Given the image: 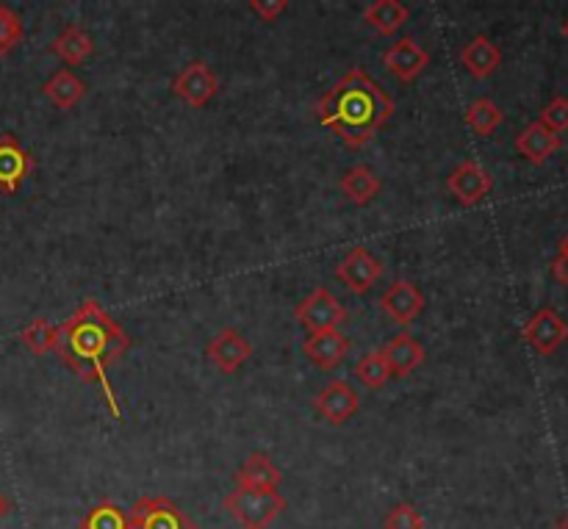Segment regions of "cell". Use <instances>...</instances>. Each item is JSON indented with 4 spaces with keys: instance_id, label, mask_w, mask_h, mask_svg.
Here are the masks:
<instances>
[{
    "instance_id": "1",
    "label": "cell",
    "mask_w": 568,
    "mask_h": 529,
    "mask_svg": "<svg viewBox=\"0 0 568 529\" xmlns=\"http://www.w3.org/2000/svg\"><path fill=\"white\" fill-rule=\"evenodd\" d=\"M128 347H131V336L94 299L78 305L75 314L61 322L55 333L53 353L83 383H98L103 388L105 405L116 421L122 419V408L109 383V369L128 353Z\"/></svg>"
},
{
    "instance_id": "2",
    "label": "cell",
    "mask_w": 568,
    "mask_h": 529,
    "mask_svg": "<svg viewBox=\"0 0 568 529\" xmlns=\"http://www.w3.org/2000/svg\"><path fill=\"white\" fill-rule=\"evenodd\" d=\"M314 114L347 147L361 150L392 120L394 100L375 78L353 67L316 100Z\"/></svg>"
},
{
    "instance_id": "3",
    "label": "cell",
    "mask_w": 568,
    "mask_h": 529,
    "mask_svg": "<svg viewBox=\"0 0 568 529\" xmlns=\"http://www.w3.org/2000/svg\"><path fill=\"white\" fill-rule=\"evenodd\" d=\"M286 508L288 502L277 491H250V488H236V491H231L225 497V510L244 529H266Z\"/></svg>"
},
{
    "instance_id": "4",
    "label": "cell",
    "mask_w": 568,
    "mask_h": 529,
    "mask_svg": "<svg viewBox=\"0 0 568 529\" xmlns=\"http://www.w3.org/2000/svg\"><path fill=\"white\" fill-rule=\"evenodd\" d=\"M131 529H200L170 497H144L128 513Z\"/></svg>"
},
{
    "instance_id": "5",
    "label": "cell",
    "mask_w": 568,
    "mask_h": 529,
    "mask_svg": "<svg viewBox=\"0 0 568 529\" xmlns=\"http://www.w3.org/2000/svg\"><path fill=\"white\" fill-rule=\"evenodd\" d=\"M294 316H297V322L308 333H320V330H338V325L347 319V311H344V305L338 303L336 294L320 286L297 305Z\"/></svg>"
},
{
    "instance_id": "6",
    "label": "cell",
    "mask_w": 568,
    "mask_h": 529,
    "mask_svg": "<svg viewBox=\"0 0 568 529\" xmlns=\"http://www.w3.org/2000/svg\"><path fill=\"white\" fill-rule=\"evenodd\" d=\"M172 92L183 100L192 109H203L211 103L216 92H220V78L211 72V67L205 61H192L189 67H183L181 72L172 81Z\"/></svg>"
},
{
    "instance_id": "7",
    "label": "cell",
    "mask_w": 568,
    "mask_h": 529,
    "mask_svg": "<svg viewBox=\"0 0 568 529\" xmlns=\"http://www.w3.org/2000/svg\"><path fill=\"white\" fill-rule=\"evenodd\" d=\"M383 269H386V266H383V261L377 258V255H372L369 250L364 247H355L349 250L347 258L336 266V277L349 288V292L361 297V294H366L377 281H381Z\"/></svg>"
},
{
    "instance_id": "8",
    "label": "cell",
    "mask_w": 568,
    "mask_h": 529,
    "mask_svg": "<svg viewBox=\"0 0 568 529\" xmlns=\"http://www.w3.org/2000/svg\"><path fill=\"white\" fill-rule=\"evenodd\" d=\"M314 410L322 419L331 421V425H347V421L361 410V397L349 383L333 380L316 394Z\"/></svg>"
},
{
    "instance_id": "9",
    "label": "cell",
    "mask_w": 568,
    "mask_h": 529,
    "mask_svg": "<svg viewBox=\"0 0 568 529\" xmlns=\"http://www.w3.org/2000/svg\"><path fill=\"white\" fill-rule=\"evenodd\" d=\"M447 189L460 205H477L483 197H488L494 189L491 172L486 170L477 161H464L453 170V175L447 177Z\"/></svg>"
},
{
    "instance_id": "10",
    "label": "cell",
    "mask_w": 568,
    "mask_h": 529,
    "mask_svg": "<svg viewBox=\"0 0 568 529\" xmlns=\"http://www.w3.org/2000/svg\"><path fill=\"white\" fill-rule=\"evenodd\" d=\"M425 305H427L425 294H422L419 288H416V283L410 281H394L392 286L386 288V294L381 297L383 314L403 327H408L410 322L419 319Z\"/></svg>"
},
{
    "instance_id": "11",
    "label": "cell",
    "mask_w": 568,
    "mask_h": 529,
    "mask_svg": "<svg viewBox=\"0 0 568 529\" xmlns=\"http://www.w3.org/2000/svg\"><path fill=\"white\" fill-rule=\"evenodd\" d=\"M205 355H209V360L222 372V375H236V372L250 360L253 347H250V342L242 333L233 330V327H225V330H220L211 338Z\"/></svg>"
},
{
    "instance_id": "12",
    "label": "cell",
    "mask_w": 568,
    "mask_h": 529,
    "mask_svg": "<svg viewBox=\"0 0 568 529\" xmlns=\"http://www.w3.org/2000/svg\"><path fill=\"white\" fill-rule=\"evenodd\" d=\"M33 155L11 133L0 136V192L17 194L22 181L33 172Z\"/></svg>"
},
{
    "instance_id": "13",
    "label": "cell",
    "mask_w": 568,
    "mask_h": 529,
    "mask_svg": "<svg viewBox=\"0 0 568 529\" xmlns=\"http://www.w3.org/2000/svg\"><path fill=\"white\" fill-rule=\"evenodd\" d=\"M566 338L568 325L555 308H541L525 325V342L530 344L538 355H552L555 349H560V344H566Z\"/></svg>"
},
{
    "instance_id": "14",
    "label": "cell",
    "mask_w": 568,
    "mask_h": 529,
    "mask_svg": "<svg viewBox=\"0 0 568 529\" xmlns=\"http://www.w3.org/2000/svg\"><path fill=\"white\" fill-rule=\"evenodd\" d=\"M383 64H386L399 81L410 83L427 70V64H430V53H427L416 39L403 37L399 42H394L392 48L383 53Z\"/></svg>"
},
{
    "instance_id": "15",
    "label": "cell",
    "mask_w": 568,
    "mask_h": 529,
    "mask_svg": "<svg viewBox=\"0 0 568 529\" xmlns=\"http://www.w3.org/2000/svg\"><path fill=\"white\" fill-rule=\"evenodd\" d=\"M560 144H564L560 142V133L549 131L541 120L530 122V125L516 136V150L536 166L547 164V161L558 153Z\"/></svg>"
},
{
    "instance_id": "16",
    "label": "cell",
    "mask_w": 568,
    "mask_h": 529,
    "mask_svg": "<svg viewBox=\"0 0 568 529\" xmlns=\"http://www.w3.org/2000/svg\"><path fill=\"white\" fill-rule=\"evenodd\" d=\"M303 353L308 355L311 364L331 372L347 358L349 342L338 330H320V333H311L308 342L303 344Z\"/></svg>"
},
{
    "instance_id": "17",
    "label": "cell",
    "mask_w": 568,
    "mask_h": 529,
    "mask_svg": "<svg viewBox=\"0 0 568 529\" xmlns=\"http://www.w3.org/2000/svg\"><path fill=\"white\" fill-rule=\"evenodd\" d=\"M281 482V469L272 464V458L266 452H253L244 460L242 469L236 471V486L250 488V491H277Z\"/></svg>"
},
{
    "instance_id": "18",
    "label": "cell",
    "mask_w": 568,
    "mask_h": 529,
    "mask_svg": "<svg viewBox=\"0 0 568 529\" xmlns=\"http://www.w3.org/2000/svg\"><path fill=\"white\" fill-rule=\"evenodd\" d=\"M460 64L466 67L471 78L483 81V78H491L494 72L503 64V53H499L497 44L488 37H475L464 50H460Z\"/></svg>"
},
{
    "instance_id": "19",
    "label": "cell",
    "mask_w": 568,
    "mask_h": 529,
    "mask_svg": "<svg viewBox=\"0 0 568 529\" xmlns=\"http://www.w3.org/2000/svg\"><path fill=\"white\" fill-rule=\"evenodd\" d=\"M383 355H386L388 366H392V372L397 377H408L410 372L419 369L427 358L425 347H422L414 336H408V333H399L397 338H392V342L383 347Z\"/></svg>"
},
{
    "instance_id": "20",
    "label": "cell",
    "mask_w": 568,
    "mask_h": 529,
    "mask_svg": "<svg viewBox=\"0 0 568 529\" xmlns=\"http://www.w3.org/2000/svg\"><path fill=\"white\" fill-rule=\"evenodd\" d=\"M42 92H44V98H48L50 103H53L55 109H61V111L75 109V105L81 103L83 98H87V87H83L81 78L72 75L70 70L53 72V75L44 81Z\"/></svg>"
},
{
    "instance_id": "21",
    "label": "cell",
    "mask_w": 568,
    "mask_h": 529,
    "mask_svg": "<svg viewBox=\"0 0 568 529\" xmlns=\"http://www.w3.org/2000/svg\"><path fill=\"white\" fill-rule=\"evenodd\" d=\"M408 17L410 11L403 0H372L369 9L364 11L366 26H372L377 33H383V37L397 33L399 28L408 22Z\"/></svg>"
},
{
    "instance_id": "22",
    "label": "cell",
    "mask_w": 568,
    "mask_h": 529,
    "mask_svg": "<svg viewBox=\"0 0 568 529\" xmlns=\"http://www.w3.org/2000/svg\"><path fill=\"white\" fill-rule=\"evenodd\" d=\"M381 189L383 181L377 177V172H372L369 166L364 164L353 166V170L344 172L342 177V192L353 205H369L372 200L381 194Z\"/></svg>"
},
{
    "instance_id": "23",
    "label": "cell",
    "mask_w": 568,
    "mask_h": 529,
    "mask_svg": "<svg viewBox=\"0 0 568 529\" xmlns=\"http://www.w3.org/2000/svg\"><path fill=\"white\" fill-rule=\"evenodd\" d=\"M53 53L59 55L61 61H67L70 67L83 64V61L94 53V39L89 37L81 26H67L64 31L55 37Z\"/></svg>"
},
{
    "instance_id": "24",
    "label": "cell",
    "mask_w": 568,
    "mask_h": 529,
    "mask_svg": "<svg viewBox=\"0 0 568 529\" xmlns=\"http://www.w3.org/2000/svg\"><path fill=\"white\" fill-rule=\"evenodd\" d=\"M355 377H358L361 386H366L369 391H381V388L392 380L394 372L392 366H388L383 349H372L369 355H364V358L358 360V366H355Z\"/></svg>"
},
{
    "instance_id": "25",
    "label": "cell",
    "mask_w": 568,
    "mask_h": 529,
    "mask_svg": "<svg viewBox=\"0 0 568 529\" xmlns=\"http://www.w3.org/2000/svg\"><path fill=\"white\" fill-rule=\"evenodd\" d=\"M466 125L477 133V136H491L499 125H503L505 114L491 98H480L466 109Z\"/></svg>"
},
{
    "instance_id": "26",
    "label": "cell",
    "mask_w": 568,
    "mask_h": 529,
    "mask_svg": "<svg viewBox=\"0 0 568 529\" xmlns=\"http://www.w3.org/2000/svg\"><path fill=\"white\" fill-rule=\"evenodd\" d=\"M78 529H131L128 513L114 502H100L81 519Z\"/></svg>"
},
{
    "instance_id": "27",
    "label": "cell",
    "mask_w": 568,
    "mask_h": 529,
    "mask_svg": "<svg viewBox=\"0 0 568 529\" xmlns=\"http://www.w3.org/2000/svg\"><path fill=\"white\" fill-rule=\"evenodd\" d=\"M55 333H59V327L50 325L48 319H33L31 325L20 333V342L28 353L44 355V353H53Z\"/></svg>"
},
{
    "instance_id": "28",
    "label": "cell",
    "mask_w": 568,
    "mask_h": 529,
    "mask_svg": "<svg viewBox=\"0 0 568 529\" xmlns=\"http://www.w3.org/2000/svg\"><path fill=\"white\" fill-rule=\"evenodd\" d=\"M22 37H26V31H22L20 14L0 3V59H6L22 42Z\"/></svg>"
},
{
    "instance_id": "29",
    "label": "cell",
    "mask_w": 568,
    "mask_h": 529,
    "mask_svg": "<svg viewBox=\"0 0 568 529\" xmlns=\"http://www.w3.org/2000/svg\"><path fill=\"white\" fill-rule=\"evenodd\" d=\"M383 529H425V519L410 502H399L386 513Z\"/></svg>"
},
{
    "instance_id": "30",
    "label": "cell",
    "mask_w": 568,
    "mask_h": 529,
    "mask_svg": "<svg viewBox=\"0 0 568 529\" xmlns=\"http://www.w3.org/2000/svg\"><path fill=\"white\" fill-rule=\"evenodd\" d=\"M541 122L555 133L568 131V100L566 98H555L547 109L541 111Z\"/></svg>"
},
{
    "instance_id": "31",
    "label": "cell",
    "mask_w": 568,
    "mask_h": 529,
    "mask_svg": "<svg viewBox=\"0 0 568 529\" xmlns=\"http://www.w3.org/2000/svg\"><path fill=\"white\" fill-rule=\"evenodd\" d=\"M288 0H250V9L261 17L264 22H275L277 17L286 11Z\"/></svg>"
},
{
    "instance_id": "32",
    "label": "cell",
    "mask_w": 568,
    "mask_h": 529,
    "mask_svg": "<svg viewBox=\"0 0 568 529\" xmlns=\"http://www.w3.org/2000/svg\"><path fill=\"white\" fill-rule=\"evenodd\" d=\"M552 275L555 281L568 286V253H558V258L552 261Z\"/></svg>"
},
{
    "instance_id": "33",
    "label": "cell",
    "mask_w": 568,
    "mask_h": 529,
    "mask_svg": "<svg viewBox=\"0 0 568 529\" xmlns=\"http://www.w3.org/2000/svg\"><path fill=\"white\" fill-rule=\"evenodd\" d=\"M9 513H11V499L0 491V521H3Z\"/></svg>"
},
{
    "instance_id": "34",
    "label": "cell",
    "mask_w": 568,
    "mask_h": 529,
    "mask_svg": "<svg viewBox=\"0 0 568 529\" xmlns=\"http://www.w3.org/2000/svg\"><path fill=\"white\" fill-rule=\"evenodd\" d=\"M552 529H568V513L566 516H560L558 521H555V527Z\"/></svg>"
},
{
    "instance_id": "35",
    "label": "cell",
    "mask_w": 568,
    "mask_h": 529,
    "mask_svg": "<svg viewBox=\"0 0 568 529\" xmlns=\"http://www.w3.org/2000/svg\"><path fill=\"white\" fill-rule=\"evenodd\" d=\"M558 253H568V233L564 236V242H560V250Z\"/></svg>"
},
{
    "instance_id": "36",
    "label": "cell",
    "mask_w": 568,
    "mask_h": 529,
    "mask_svg": "<svg viewBox=\"0 0 568 529\" xmlns=\"http://www.w3.org/2000/svg\"><path fill=\"white\" fill-rule=\"evenodd\" d=\"M566 37H568V22H566Z\"/></svg>"
}]
</instances>
